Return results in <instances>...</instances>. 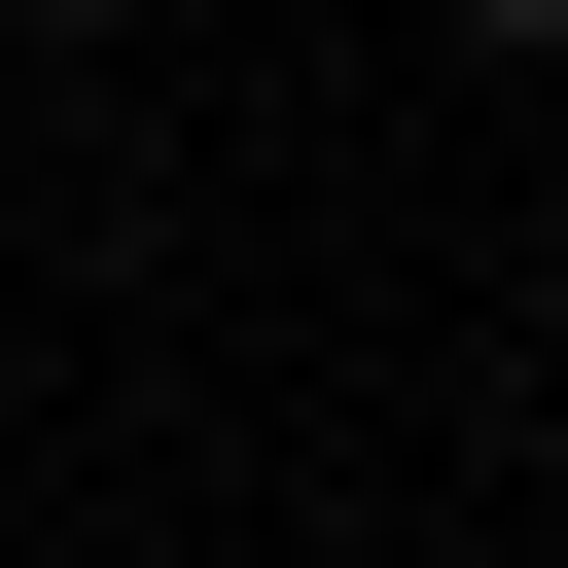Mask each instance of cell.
I'll return each instance as SVG.
<instances>
[{"instance_id":"6da1fadb","label":"cell","mask_w":568,"mask_h":568,"mask_svg":"<svg viewBox=\"0 0 568 568\" xmlns=\"http://www.w3.org/2000/svg\"><path fill=\"white\" fill-rule=\"evenodd\" d=\"M426 36H462V71H568V0H426Z\"/></svg>"},{"instance_id":"7a4b0ae2","label":"cell","mask_w":568,"mask_h":568,"mask_svg":"<svg viewBox=\"0 0 568 568\" xmlns=\"http://www.w3.org/2000/svg\"><path fill=\"white\" fill-rule=\"evenodd\" d=\"M36 36H142V0H36Z\"/></svg>"}]
</instances>
